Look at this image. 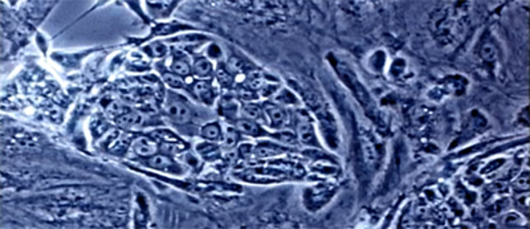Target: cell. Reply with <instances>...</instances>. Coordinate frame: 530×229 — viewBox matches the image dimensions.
<instances>
[{
  "mask_svg": "<svg viewBox=\"0 0 530 229\" xmlns=\"http://www.w3.org/2000/svg\"><path fill=\"white\" fill-rule=\"evenodd\" d=\"M517 186L520 187V190H524V191H526V190H528V188H529V180H528V172H526L525 175H524V176L518 177Z\"/></svg>",
  "mask_w": 530,
  "mask_h": 229,
  "instance_id": "obj_26",
  "label": "cell"
},
{
  "mask_svg": "<svg viewBox=\"0 0 530 229\" xmlns=\"http://www.w3.org/2000/svg\"><path fill=\"white\" fill-rule=\"evenodd\" d=\"M194 72L200 77H210L212 74V65L206 57H196L194 60Z\"/></svg>",
  "mask_w": 530,
  "mask_h": 229,
  "instance_id": "obj_13",
  "label": "cell"
},
{
  "mask_svg": "<svg viewBox=\"0 0 530 229\" xmlns=\"http://www.w3.org/2000/svg\"><path fill=\"white\" fill-rule=\"evenodd\" d=\"M237 139H239V134H237L236 130L232 129V127H228L225 130L224 135H223V146L225 148H232L236 144Z\"/></svg>",
  "mask_w": 530,
  "mask_h": 229,
  "instance_id": "obj_20",
  "label": "cell"
},
{
  "mask_svg": "<svg viewBox=\"0 0 530 229\" xmlns=\"http://www.w3.org/2000/svg\"><path fill=\"white\" fill-rule=\"evenodd\" d=\"M243 114L246 115L247 119H252V121L263 119V110L257 105H246L243 108Z\"/></svg>",
  "mask_w": 530,
  "mask_h": 229,
  "instance_id": "obj_16",
  "label": "cell"
},
{
  "mask_svg": "<svg viewBox=\"0 0 530 229\" xmlns=\"http://www.w3.org/2000/svg\"><path fill=\"white\" fill-rule=\"evenodd\" d=\"M504 223L506 225H512L514 223V225H520L521 223V217L517 216L516 213H510V215H506L504 217Z\"/></svg>",
  "mask_w": 530,
  "mask_h": 229,
  "instance_id": "obj_24",
  "label": "cell"
},
{
  "mask_svg": "<svg viewBox=\"0 0 530 229\" xmlns=\"http://www.w3.org/2000/svg\"><path fill=\"white\" fill-rule=\"evenodd\" d=\"M264 112L269 118V126L273 127V129L280 130L282 129L286 122H288V113L285 112L284 109L277 106V105H271L268 104L265 108H264Z\"/></svg>",
  "mask_w": 530,
  "mask_h": 229,
  "instance_id": "obj_3",
  "label": "cell"
},
{
  "mask_svg": "<svg viewBox=\"0 0 530 229\" xmlns=\"http://www.w3.org/2000/svg\"><path fill=\"white\" fill-rule=\"evenodd\" d=\"M143 51H145L147 55H150L151 57H162L167 52V49H166V47H164L162 43L149 44L147 47H145Z\"/></svg>",
  "mask_w": 530,
  "mask_h": 229,
  "instance_id": "obj_19",
  "label": "cell"
},
{
  "mask_svg": "<svg viewBox=\"0 0 530 229\" xmlns=\"http://www.w3.org/2000/svg\"><path fill=\"white\" fill-rule=\"evenodd\" d=\"M297 134H298V138L301 139L302 143L309 144V146L319 147L318 141H317V138H315L314 127L312 126L311 122H308V119H302V121L298 122Z\"/></svg>",
  "mask_w": 530,
  "mask_h": 229,
  "instance_id": "obj_4",
  "label": "cell"
},
{
  "mask_svg": "<svg viewBox=\"0 0 530 229\" xmlns=\"http://www.w3.org/2000/svg\"><path fill=\"white\" fill-rule=\"evenodd\" d=\"M196 151H198V154L202 156L203 159L210 160V162L219 159L220 158L219 147L215 146V144H212L211 142L198 143V144H196Z\"/></svg>",
  "mask_w": 530,
  "mask_h": 229,
  "instance_id": "obj_10",
  "label": "cell"
},
{
  "mask_svg": "<svg viewBox=\"0 0 530 229\" xmlns=\"http://www.w3.org/2000/svg\"><path fill=\"white\" fill-rule=\"evenodd\" d=\"M192 93L204 104L211 105L214 101V90L208 83H203V81L195 83L192 86Z\"/></svg>",
  "mask_w": 530,
  "mask_h": 229,
  "instance_id": "obj_9",
  "label": "cell"
},
{
  "mask_svg": "<svg viewBox=\"0 0 530 229\" xmlns=\"http://www.w3.org/2000/svg\"><path fill=\"white\" fill-rule=\"evenodd\" d=\"M164 112L170 121L175 123H185L191 118V110L185 101L179 98H170L164 106Z\"/></svg>",
  "mask_w": 530,
  "mask_h": 229,
  "instance_id": "obj_2",
  "label": "cell"
},
{
  "mask_svg": "<svg viewBox=\"0 0 530 229\" xmlns=\"http://www.w3.org/2000/svg\"><path fill=\"white\" fill-rule=\"evenodd\" d=\"M330 64H332L333 68L336 69L338 77L342 80V83L349 87L351 93L354 94V97L362 104L363 108H370L371 105H373V100H371L370 94H369V91L366 90V87L363 86L362 83L358 80V77L355 76L353 70L350 69L346 64L337 60L334 56H330Z\"/></svg>",
  "mask_w": 530,
  "mask_h": 229,
  "instance_id": "obj_1",
  "label": "cell"
},
{
  "mask_svg": "<svg viewBox=\"0 0 530 229\" xmlns=\"http://www.w3.org/2000/svg\"><path fill=\"white\" fill-rule=\"evenodd\" d=\"M171 72L181 77H186L191 73L190 64L185 58H174L173 65H171Z\"/></svg>",
  "mask_w": 530,
  "mask_h": 229,
  "instance_id": "obj_15",
  "label": "cell"
},
{
  "mask_svg": "<svg viewBox=\"0 0 530 229\" xmlns=\"http://www.w3.org/2000/svg\"><path fill=\"white\" fill-rule=\"evenodd\" d=\"M106 113H108V115L109 117H116L118 118L120 115H122V114H125L126 113V109L124 108V105H121L120 102H112V104L109 105L108 109H106Z\"/></svg>",
  "mask_w": 530,
  "mask_h": 229,
  "instance_id": "obj_21",
  "label": "cell"
},
{
  "mask_svg": "<svg viewBox=\"0 0 530 229\" xmlns=\"http://www.w3.org/2000/svg\"><path fill=\"white\" fill-rule=\"evenodd\" d=\"M220 113L227 118H235L237 114V104L232 98L225 97L220 101Z\"/></svg>",
  "mask_w": 530,
  "mask_h": 229,
  "instance_id": "obj_14",
  "label": "cell"
},
{
  "mask_svg": "<svg viewBox=\"0 0 530 229\" xmlns=\"http://www.w3.org/2000/svg\"><path fill=\"white\" fill-rule=\"evenodd\" d=\"M163 81L173 89H185L186 86L183 78L175 73H163Z\"/></svg>",
  "mask_w": 530,
  "mask_h": 229,
  "instance_id": "obj_17",
  "label": "cell"
},
{
  "mask_svg": "<svg viewBox=\"0 0 530 229\" xmlns=\"http://www.w3.org/2000/svg\"><path fill=\"white\" fill-rule=\"evenodd\" d=\"M253 148H254V147L252 146V144H249V143H246V144H242V146H240V148H239V152H240V155L244 156V158H247V156L250 155V154H253Z\"/></svg>",
  "mask_w": 530,
  "mask_h": 229,
  "instance_id": "obj_25",
  "label": "cell"
},
{
  "mask_svg": "<svg viewBox=\"0 0 530 229\" xmlns=\"http://www.w3.org/2000/svg\"><path fill=\"white\" fill-rule=\"evenodd\" d=\"M480 56L483 57L484 60L488 61V62H492L497 58V51H496L495 45L492 43H485L480 49Z\"/></svg>",
  "mask_w": 530,
  "mask_h": 229,
  "instance_id": "obj_18",
  "label": "cell"
},
{
  "mask_svg": "<svg viewBox=\"0 0 530 229\" xmlns=\"http://www.w3.org/2000/svg\"><path fill=\"white\" fill-rule=\"evenodd\" d=\"M133 150L139 156H153L158 150V147L150 138L141 137L133 142Z\"/></svg>",
  "mask_w": 530,
  "mask_h": 229,
  "instance_id": "obj_6",
  "label": "cell"
},
{
  "mask_svg": "<svg viewBox=\"0 0 530 229\" xmlns=\"http://www.w3.org/2000/svg\"><path fill=\"white\" fill-rule=\"evenodd\" d=\"M149 166L153 167V169L160 170V171H175V169H179L177 166V163L174 162L171 158L168 155H156L153 156L149 162Z\"/></svg>",
  "mask_w": 530,
  "mask_h": 229,
  "instance_id": "obj_8",
  "label": "cell"
},
{
  "mask_svg": "<svg viewBox=\"0 0 530 229\" xmlns=\"http://www.w3.org/2000/svg\"><path fill=\"white\" fill-rule=\"evenodd\" d=\"M237 129L240 130L242 133H244L246 135H250V137H261V135L265 134L261 127H260L257 123L252 119H240L237 121Z\"/></svg>",
  "mask_w": 530,
  "mask_h": 229,
  "instance_id": "obj_11",
  "label": "cell"
},
{
  "mask_svg": "<svg viewBox=\"0 0 530 229\" xmlns=\"http://www.w3.org/2000/svg\"><path fill=\"white\" fill-rule=\"evenodd\" d=\"M282 152H285L284 148H281L280 146L271 142H261L253 148V154L256 156H259V158H269V156L280 155Z\"/></svg>",
  "mask_w": 530,
  "mask_h": 229,
  "instance_id": "obj_7",
  "label": "cell"
},
{
  "mask_svg": "<svg viewBox=\"0 0 530 229\" xmlns=\"http://www.w3.org/2000/svg\"><path fill=\"white\" fill-rule=\"evenodd\" d=\"M179 150H182V147L177 146V144H173V143H163L160 146V151L163 152L164 155H173L175 152H178Z\"/></svg>",
  "mask_w": 530,
  "mask_h": 229,
  "instance_id": "obj_23",
  "label": "cell"
},
{
  "mask_svg": "<svg viewBox=\"0 0 530 229\" xmlns=\"http://www.w3.org/2000/svg\"><path fill=\"white\" fill-rule=\"evenodd\" d=\"M277 102H280V104H284V105H293L297 102V98L294 97V94H292L290 91L288 90H282L279 94V97L276 98Z\"/></svg>",
  "mask_w": 530,
  "mask_h": 229,
  "instance_id": "obj_22",
  "label": "cell"
},
{
  "mask_svg": "<svg viewBox=\"0 0 530 229\" xmlns=\"http://www.w3.org/2000/svg\"><path fill=\"white\" fill-rule=\"evenodd\" d=\"M117 125L121 126L124 129H139L142 127L145 118L142 114L135 112H126L118 118H116Z\"/></svg>",
  "mask_w": 530,
  "mask_h": 229,
  "instance_id": "obj_5",
  "label": "cell"
},
{
  "mask_svg": "<svg viewBox=\"0 0 530 229\" xmlns=\"http://www.w3.org/2000/svg\"><path fill=\"white\" fill-rule=\"evenodd\" d=\"M200 135L207 141H219L221 138V129L218 122H210L204 125L200 130Z\"/></svg>",
  "mask_w": 530,
  "mask_h": 229,
  "instance_id": "obj_12",
  "label": "cell"
}]
</instances>
